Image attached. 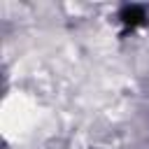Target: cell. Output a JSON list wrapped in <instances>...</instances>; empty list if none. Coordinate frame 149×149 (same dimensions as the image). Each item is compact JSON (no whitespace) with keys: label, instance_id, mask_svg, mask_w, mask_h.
<instances>
[{"label":"cell","instance_id":"6da1fadb","mask_svg":"<svg viewBox=\"0 0 149 149\" xmlns=\"http://www.w3.org/2000/svg\"><path fill=\"white\" fill-rule=\"evenodd\" d=\"M121 19L126 23L135 26V23H140V19H144V12H142V7H126L123 14H121Z\"/></svg>","mask_w":149,"mask_h":149}]
</instances>
